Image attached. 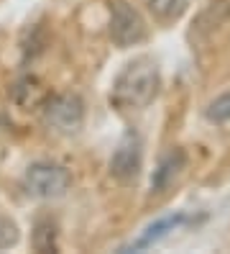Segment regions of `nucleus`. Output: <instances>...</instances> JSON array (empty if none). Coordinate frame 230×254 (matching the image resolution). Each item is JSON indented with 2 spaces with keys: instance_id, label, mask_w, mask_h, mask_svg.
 I'll return each instance as SVG.
<instances>
[{
  "instance_id": "nucleus-2",
  "label": "nucleus",
  "mask_w": 230,
  "mask_h": 254,
  "mask_svg": "<svg viewBox=\"0 0 230 254\" xmlns=\"http://www.w3.org/2000/svg\"><path fill=\"white\" fill-rule=\"evenodd\" d=\"M72 185V175L67 167L54 162H34L23 175V188L28 195L41 198V200H54L61 198Z\"/></svg>"
},
{
  "instance_id": "nucleus-8",
  "label": "nucleus",
  "mask_w": 230,
  "mask_h": 254,
  "mask_svg": "<svg viewBox=\"0 0 230 254\" xmlns=\"http://www.w3.org/2000/svg\"><path fill=\"white\" fill-rule=\"evenodd\" d=\"M44 85L39 77H34V74H26V77H21L18 82H15L13 87V100L18 103L21 108H31V106H39V103L44 100Z\"/></svg>"
},
{
  "instance_id": "nucleus-13",
  "label": "nucleus",
  "mask_w": 230,
  "mask_h": 254,
  "mask_svg": "<svg viewBox=\"0 0 230 254\" xmlns=\"http://www.w3.org/2000/svg\"><path fill=\"white\" fill-rule=\"evenodd\" d=\"M18 236H21V234H18L15 221H10L8 216H0V252L18 244Z\"/></svg>"
},
{
  "instance_id": "nucleus-6",
  "label": "nucleus",
  "mask_w": 230,
  "mask_h": 254,
  "mask_svg": "<svg viewBox=\"0 0 230 254\" xmlns=\"http://www.w3.org/2000/svg\"><path fill=\"white\" fill-rule=\"evenodd\" d=\"M182 223H187V216H184V213H169V216H164V218H159V221H153L151 226H146V231L138 236L136 242H131L128 247H123L120 252H141V249H148L151 244L161 242L169 231L179 229Z\"/></svg>"
},
{
  "instance_id": "nucleus-10",
  "label": "nucleus",
  "mask_w": 230,
  "mask_h": 254,
  "mask_svg": "<svg viewBox=\"0 0 230 254\" xmlns=\"http://www.w3.org/2000/svg\"><path fill=\"white\" fill-rule=\"evenodd\" d=\"M189 0H148L151 13L159 21H177L184 10H187Z\"/></svg>"
},
{
  "instance_id": "nucleus-7",
  "label": "nucleus",
  "mask_w": 230,
  "mask_h": 254,
  "mask_svg": "<svg viewBox=\"0 0 230 254\" xmlns=\"http://www.w3.org/2000/svg\"><path fill=\"white\" fill-rule=\"evenodd\" d=\"M187 164V154L182 149H169V152L159 159V167L153 170V177H151V190L153 192H164L169 185L174 183V177L184 170Z\"/></svg>"
},
{
  "instance_id": "nucleus-1",
  "label": "nucleus",
  "mask_w": 230,
  "mask_h": 254,
  "mask_svg": "<svg viewBox=\"0 0 230 254\" xmlns=\"http://www.w3.org/2000/svg\"><path fill=\"white\" fill-rule=\"evenodd\" d=\"M159 87H161L159 64L151 57H138L133 62H128L126 69L118 74L110 100H113V106L123 111L146 108L159 95Z\"/></svg>"
},
{
  "instance_id": "nucleus-4",
  "label": "nucleus",
  "mask_w": 230,
  "mask_h": 254,
  "mask_svg": "<svg viewBox=\"0 0 230 254\" xmlns=\"http://www.w3.org/2000/svg\"><path fill=\"white\" fill-rule=\"evenodd\" d=\"M110 39L115 47L128 49L146 39V23L133 5L126 0H115L110 5Z\"/></svg>"
},
{
  "instance_id": "nucleus-12",
  "label": "nucleus",
  "mask_w": 230,
  "mask_h": 254,
  "mask_svg": "<svg viewBox=\"0 0 230 254\" xmlns=\"http://www.w3.org/2000/svg\"><path fill=\"white\" fill-rule=\"evenodd\" d=\"M207 118L212 124H228L230 121V93L215 98L207 106Z\"/></svg>"
},
{
  "instance_id": "nucleus-11",
  "label": "nucleus",
  "mask_w": 230,
  "mask_h": 254,
  "mask_svg": "<svg viewBox=\"0 0 230 254\" xmlns=\"http://www.w3.org/2000/svg\"><path fill=\"white\" fill-rule=\"evenodd\" d=\"M46 47V34H44V28L36 23V26H31L28 31L23 34V41H21V49H23V59H34L44 52Z\"/></svg>"
},
{
  "instance_id": "nucleus-3",
  "label": "nucleus",
  "mask_w": 230,
  "mask_h": 254,
  "mask_svg": "<svg viewBox=\"0 0 230 254\" xmlns=\"http://www.w3.org/2000/svg\"><path fill=\"white\" fill-rule=\"evenodd\" d=\"M44 118H46V124H49L51 128H56L59 133H74V131L82 128L85 103L74 93L51 95L44 103Z\"/></svg>"
},
{
  "instance_id": "nucleus-9",
  "label": "nucleus",
  "mask_w": 230,
  "mask_h": 254,
  "mask_svg": "<svg viewBox=\"0 0 230 254\" xmlns=\"http://www.w3.org/2000/svg\"><path fill=\"white\" fill-rule=\"evenodd\" d=\"M31 244H34V249L41 252V254L59 252V244H56V223L51 218H39L36 226H34V234H31Z\"/></svg>"
},
{
  "instance_id": "nucleus-5",
  "label": "nucleus",
  "mask_w": 230,
  "mask_h": 254,
  "mask_svg": "<svg viewBox=\"0 0 230 254\" xmlns=\"http://www.w3.org/2000/svg\"><path fill=\"white\" fill-rule=\"evenodd\" d=\"M141 164H143V144L141 136L128 128L126 133L120 136L115 152L110 157V175L120 183H133L138 172H141Z\"/></svg>"
}]
</instances>
